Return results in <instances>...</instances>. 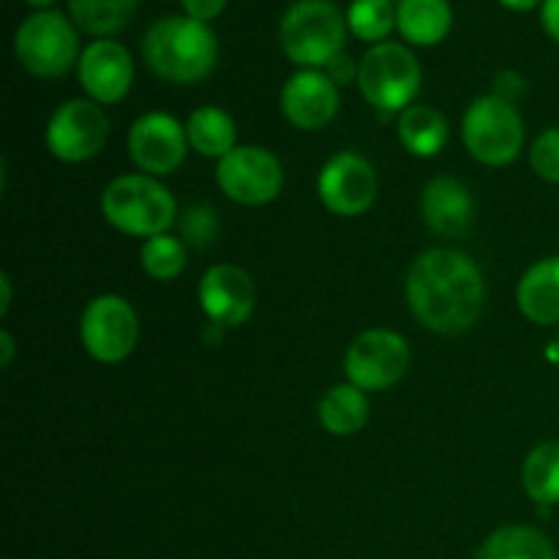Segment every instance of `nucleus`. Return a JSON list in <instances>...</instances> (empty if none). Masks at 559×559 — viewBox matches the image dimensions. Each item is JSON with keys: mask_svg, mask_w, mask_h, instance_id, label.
Masks as SVG:
<instances>
[{"mask_svg": "<svg viewBox=\"0 0 559 559\" xmlns=\"http://www.w3.org/2000/svg\"><path fill=\"white\" fill-rule=\"evenodd\" d=\"M484 273L464 251L429 249L409 265V311L429 331L442 336L469 331L484 311Z\"/></svg>", "mask_w": 559, "mask_h": 559, "instance_id": "f257e3e1", "label": "nucleus"}, {"mask_svg": "<svg viewBox=\"0 0 559 559\" xmlns=\"http://www.w3.org/2000/svg\"><path fill=\"white\" fill-rule=\"evenodd\" d=\"M145 66L175 85H197L218 63V38L207 22L186 14L162 16L142 36Z\"/></svg>", "mask_w": 559, "mask_h": 559, "instance_id": "f03ea898", "label": "nucleus"}, {"mask_svg": "<svg viewBox=\"0 0 559 559\" xmlns=\"http://www.w3.org/2000/svg\"><path fill=\"white\" fill-rule=\"evenodd\" d=\"M347 14L333 0H295L278 22L284 55L300 69H322L347 44Z\"/></svg>", "mask_w": 559, "mask_h": 559, "instance_id": "7ed1b4c3", "label": "nucleus"}, {"mask_svg": "<svg viewBox=\"0 0 559 559\" xmlns=\"http://www.w3.org/2000/svg\"><path fill=\"white\" fill-rule=\"evenodd\" d=\"M102 213L118 233L131 238H156L178 218L175 197L151 175H120L104 189Z\"/></svg>", "mask_w": 559, "mask_h": 559, "instance_id": "20e7f679", "label": "nucleus"}, {"mask_svg": "<svg viewBox=\"0 0 559 559\" xmlns=\"http://www.w3.org/2000/svg\"><path fill=\"white\" fill-rule=\"evenodd\" d=\"M80 27L58 9L33 11L14 33V58L38 80H58L80 63Z\"/></svg>", "mask_w": 559, "mask_h": 559, "instance_id": "39448f33", "label": "nucleus"}, {"mask_svg": "<svg viewBox=\"0 0 559 559\" xmlns=\"http://www.w3.org/2000/svg\"><path fill=\"white\" fill-rule=\"evenodd\" d=\"M462 136L464 147L475 162L486 164V167H506V164L516 162L522 153L527 129H524L516 104L489 93V96L475 98L467 107L462 120Z\"/></svg>", "mask_w": 559, "mask_h": 559, "instance_id": "423d86ee", "label": "nucleus"}, {"mask_svg": "<svg viewBox=\"0 0 559 559\" xmlns=\"http://www.w3.org/2000/svg\"><path fill=\"white\" fill-rule=\"evenodd\" d=\"M420 60L404 44H374L358 63V87L371 107L399 112L413 107L420 91Z\"/></svg>", "mask_w": 559, "mask_h": 559, "instance_id": "0eeeda50", "label": "nucleus"}, {"mask_svg": "<svg viewBox=\"0 0 559 559\" xmlns=\"http://www.w3.org/2000/svg\"><path fill=\"white\" fill-rule=\"evenodd\" d=\"M216 183L227 200L260 207L276 200L284 186V167L276 153L260 145H238L218 158Z\"/></svg>", "mask_w": 559, "mask_h": 559, "instance_id": "6e6552de", "label": "nucleus"}, {"mask_svg": "<svg viewBox=\"0 0 559 559\" xmlns=\"http://www.w3.org/2000/svg\"><path fill=\"white\" fill-rule=\"evenodd\" d=\"M409 344L402 333L374 328L353 338L344 355V374L360 391H388L409 369Z\"/></svg>", "mask_w": 559, "mask_h": 559, "instance_id": "1a4fd4ad", "label": "nucleus"}, {"mask_svg": "<svg viewBox=\"0 0 559 559\" xmlns=\"http://www.w3.org/2000/svg\"><path fill=\"white\" fill-rule=\"evenodd\" d=\"M136 336H140L136 311L120 295H98L82 311V347L98 364H120L129 358L136 347Z\"/></svg>", "mask_w": 559, "mask_h": 559, "instance_id": "9d476101", "label": "nucleus"}, {"mask_svg": "<svg viewBox=\"0 0 559 559\" xmlns=\"http://www.w3.org/2000/svg\"><path fill=\"white\" fill-rule=\"evenodd\" d=\"M47 151L66 164H82L98 156L109 140V118L102 104L71 98L60 104L47 123Z\"/></svg>", "mask_w": 559, "mask_h": 559, "instance_id": "9b49d317", "label": "nucleus"}, {"mask_svg": "<svg viewBox=\"0 0 559 559\" xmlns=\"http://www.w3.org/2000/svg\"><path fill=\"white\" fill-rule=\"evenodd\" d=\"M317 194L322 205L344 218L364 216L377 200V173L364 156L342 151L328 158L317 178Z\"/></svg>", "mask_w": 559, "mask_h": 559, "instance_id": "f8f14e48", "label": "nucleus"}, {"mask_svg": "<svg viewBox=\"0 0 559 559\" xmlns=\"http://www.w3.org/2000/svg\"><path fill=\"white\" fill-rule=\"evenodd\" d=\"M189 147L186 126H180L167 112L142 115L129 131L131 162L140 167L142 175H151V178L173 175L183 164Z\"/></svg>", "mask_w": 559, "mask_h": 559, "instance_id": "ddd939ff", "label": "nucleus"}, {"mask_svg": "<svg viewBox=\"0 0 559 559\" xmlns=\"http://www.w3.org/2000/svg\"><path fill=\"white\" fill-rule=\"evenodd\" d=\"M82 91L96 104H118L129 96L134 85V60L131 52L115 38H96L87 44L76 63Z\"/></svg>", "mask_w": 559, "mask_h": 559, "instance_id": "4468645a", "label": "nucleus"}, {"mask_svg": "<svg viewBox=\"0 0 559 559\" xmlns=\"http://www.w3.org/2000/svg\"><path fill=\"white\" fill-rule=\"evenodd\" d=\"M257 304V287L249 273L238 265L207 267L200 278V306L216 328L243 325Z\"/></svg>", "mask_w": 559, "mask_h": 559, "instance_id": "2eb2a0df", "label": "nucleus"}, {"mask_svg": "<svg viewBox=\"0 0 559 559\" xmlns=\"http://www.w3.org/2000/svg\"><path fill=\"white\" fill-rule=\"evenodd\" d=\"M338 104V85L320 69L295 71L282 87L284 118L300 131L325 129L336 118Z\"/></svg>", "mask_w": 559, "mask_h": 559, "instance_id": "dca6fc26", "label": "nucleus"}, {"mask_svg": "<svg viewBox=\"0 0 559 559\" xmlns=\"http://www.w3.org/2000/svg\"><path fill=\"white\" fill-rule=\"evenodd\" d=\"M420 213L429 229L442 238H459L473 224V197H469L467 186L462 180L451 178V175H440V178L429 180L420 197Z\"/></svg>", "mask_w": 559, "mask_h": 559, "instance_id": "f3484780", "label": "nucleus"}, {"mask_svg": "<svg viewBox=\"0 0 559 559\" xmlns=\"http://www.w3.org/2000/svg\"><path fill=\"white\" fill-rule=\"evenodd\" d=\"M516 304L533 325H559V254L535 262L519 278Z\"/></svg>", "mask_w": 559, "mask_h": 559, "instance_id": "a211bd4d", "label": "nucleus"}, {"mask_svg": "<svg viewBox=\"0 0 559 559\" xmlns=\"http://www.w3.org/2000/svg\"><path fill=\"white\" fill-rule=\"evenodd\" d=\"M453 27V9L448 0H399L396 31L413 47H435L445 41Z\"/></svg>", "mask_w": 559, "mask_h": 559, "instance_id": "6ab92c4d", "label": "nucleus"}, {"mask_svg": "<svg viewBox=\"0 0 559 559\" xmlns=\"http://www.w3.org/2000/svg\"><path fill=\"white\" fill-rule=\"evenodd\" d=\"M317 415H320V424L328 435H358L366 426V420H369V399H366V391L355 388L353 382L333 385L322 396Z\"/></svg>", "mask_w": 559, "mask_h": 559, "instance_id": "aec40b11", "label": "nucleus"}, {"mask_svg": "<svg viewBox=\"0 0 559 559\" xmlns=\"http://www.w3.org/2000/svg\"><path fill=\"white\" fill-rule=\"evenodd\" d=\"M186 136H189V145L207 158H224L233 147H238L235 145V140H238L235 120L229 118V112H224L222 107H213V104L197 107L189 115Z\"/></svg>", "mask_w": 559, "mask_h": 559, "instance_id": "412c9836", "label": "nucleus"}, {"mask_svg": "<svg viewBox=\"0 0 559 559\" xmlns=\"http://www.w3.org/2000/svg\"><path fill=\"white\" fill-rule=\"evenodd\" d=\"M399 140L404 151L418 158H431L445 147L448 142V120L442 112L426 104H413L399 118Z\"/></svg>", "mask_w": 559, "mask_h": 559, "instance_id": "4be33fe9", "label": "nucleus"}, {"mask_svg": "<svg viewBox=\"0 0 559 559\" xmlns=\"http://www.w3.org/2000/svg\"><path fill=\"white\" fill-rule=\"evenodd\" d=\"M66 5L80 31L96 38H112L134 20L140 0H66Z\"/></svg>", "mask_w": 559, "mask_h": 559, "instance_id": "5701e85b", "label": "nucleus"}, {"mask_svg": "<svg viewBox=\"0 0 559 559\" xmlns=\"http://www.w3.org/2000/svg\"><path fill=\"white\" fill-rule=\"evenodd\" d=\"M478 559H557V549L540 530L511 524L484 540Z\"/></svg>", "mask_w": 559, "mask_h": 559, "instance_id": "b1692460", "label": "nucleus"}, {"mask_svg": "<svg viewBox=\"0 0 559 559\" xmlns=\"http://www.w3.org/2000/svg\"><path fill=\"white\" fill-rule=\"evenodd\" d=\"M522 486L538 506H559V442H540L522 467Z\"/></svg>", "mask_w": 559, "mask_h": 559, "instance_id": "393cba45", "label": "nucleus"}, {"mask_svg": "<svg viewBox=\"0 0 559 559\" xmlns=\"http://www.w3.org/2000/svg\"><path fill=\"white\" fill-rule=\"evenodd\" d=\"M349 33L360 41L382 44L396 27V5L393 0H353L347 9Z\"/></svg>", "mask_w": 559, "mask_h": 559, "instance_id": "a878e982", "label": "nucleus"}, {"mask_svg": "<svg viewBox=\"0 0 559 559\" xmlns=\"http://www.w3.org/2000/svg\"><path fill=\"white\" fill-rule=\"evenodd\" d=\"M142 271L147 273L156 282H173L183 273L186 262H189V254H186V243L175 235L164 233L156 235V238H147L142 243L140 251Z\"/></svg>", "mask_w": 559, "mask_h": 559, "instance_id": "bb28decb", "label": "nucleus"}, {"mask_svg": "<svg viewBox=\"0 0 559 559\" xmlns=\"http://www.w3.org/2000/svg\"><path fill=\"white\" fill-rule=\"evenodd\" d=\"M530 164L546 183H559V129H546L530 147Z\"/></svg>", "mask_w": 559, "mask_h": 559, "instance_id": "cd10ccee", "label": "nucleus"}, {"mask_svg": "<svg viewBox=\"0 0 559 559\" xmlns=\"http://www.w3.org/2000/svg\"><path fill=\"white\" fill-rule=\"evenodd\" d=\"M216 211H213L211 205H205V202H202V205H191L189 211L180 216V235H183L191 246L211 243L213 235H216Z\"/></svg>", "mask_w": 559, "mask_h": 559, "instance_id": "c85d7f7f", "label": "nucleus"}, {"mask_svg": "<svg viewBox=\"0 0 559 559\" xmlns=\"http://www.w3.org/2000/svg\"><path fill=\"white\" fill-rule=\"evenodd\" d=\"M524 93H527V80L522 74H516V71H500L495 76V96L516 104Z\"/></svg>", "mask_w": 559, "mask_h": 559, "instance_id": "c756f323", "label": "nucleus"}, {"mask_svg": "<svg viewBox=\"0 0 559 559\" xmlns=\"http://www.w3.org/2000/svg\"><path fill=\"white\" fill-rule=\"evenodd\" d=\"M186 16L197 22H211L216 16H222V11L227 9V0H180Z\"/></svg>", "mask_w": 559, "mask_h": 559, "instance_id": "7c9ffc66", "label": "nucleus"}, {"mask_svg": "<svg viewBox=\"0 0 559 559\" xmlns=\"http://www.w3.org/2000/svg\"><path fill=\"white\" fill-rule=\"evenodd\" d=\"M325 74L331 76L333 82H336V85H347L349 80H358V66H355V60L349 58L347 52H342V55H336V58L331 60V63L325 66Z\"/></svg>", "mask_w": 559, "mask_h": 559, "instance_id": "2f4dec72", "label": "nucleus"}, {"mask_svg": "<svg viewBox=\"0 0 559 559\" xmlns=\"http://www.w3.org/2000/svg\"><path fill=\"white\" fill-rule=\"evenodd\" d=\"M540 27L551 41L559 44V0H544L540 5Z\"/></svg>", "mask_w": 559, "mask_h": 559, "instance_id": "473e14b6", "label": "nucleus"}, {"mask_svg": "<svg viewBox=\"0 0 559 559\" xmlns=\"http://www.w3.org/2000/svg\"><path fill=\"white\" fill-rule=\"evenodd\" d=\"M0 349H3V355H0V366H3V369H9L11 358H14V338H11L9 331L0 333Z\"/></svg>", "mask_w": 559, "mask_h": 559, "instance_id": "72a5a7b5", "label": "nucleus"}, {"mask_svg": "<svg viewBox=\"0 0 559 559\" xmlns=\"http://www.w3.org/2000/svg\"><path fill=\"white\" fill-rule=\"evenodd\" d=\"M497 3L506 5V9L511 11H533V9H540L544 0H497Z\"/></svg>", "mask_w": 559, "mask_h": 559, "instance_id": "f704fd0d", "label": "nucleus"}, {"mask_svg": "<svg viewBox=\"0 0 559 559\" xmlns=\"http://www.w3.org/2000/svg\"><path fill=\"white\" fill-rule=\"evenodd\" d=\"M0 289H3V300H0V311H3V314H5V311H9V306H11V278L5 276V273H3V276H0Z\"/></svg>", "mask_w": 559, "mask_h": 559, "instance_id": "c9c22d12", "label": "nucleus"}, {"mask_svg": "<svg viewBox=\"0 0 559 559\" xmlns=\"http://www.w3.org/2000/svg\"><path fill=\"white\" fill-rule=\"evenodd\" d=\"M27 5H33V9L36 11H41V9H52L55 3H58V0H25Z\"/></svg>", "mask_w": 559, "mask_h": 559, "instance_id": "e433bc0d", "label": "nucleus"}]
</instances>
